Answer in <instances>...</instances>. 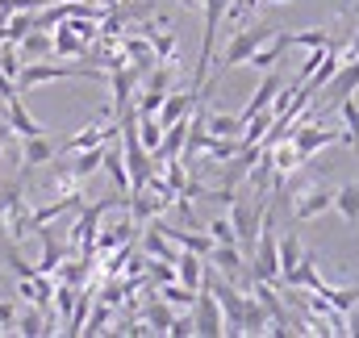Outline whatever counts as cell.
<instances>
[{"mask_svg": "<svg viewBox=\"0 0 359 338\" xmlns=\"http://www.w3.org/2000/svg\"><path fill=\"white\" fill-rule=\"evenodd\" d=\"M4 121H8V130L13 134H21V138H34V134H46L29 113H25V104H21V92H13V96H4Z\"/></svg>", "mask_w": 359, "mask_h": 338, "instance_id": "cell-9", "label": "cell"}, {"mask_svg": "<svg viewBox=\"0 0 359 338\" xmlns=\"http://www.w3.org/2000/svg\"><path fill=\"white\" fill-rule=\"evenodd\" d=\"M50 55L55 59H88V42L67 25V17L59 21V34L50 38Z\"/></svg>", "mask_w": 359, "mask_h": 338, "instance_id": "cell-8", "label": "cell"}, {"mask_svg": "<svg viewBox=\"0 0 359 338\" xmlns=\"http://www.w3.org/2000/svg\"><path fill=\"white\" fill-rule=\"evenodd\" d=\"M268 309L255 301V297H247V309H243V334H268Z\"/></svg>", "mask_w": 359, "mask_h": 338, "instance_id": "cell-25", "label": "cell"}, {"mask_svg": "<svg viewBox=\"0 0 359 338\" xmlns=\"http://www.w3.org/2000/svg\"><path fill=\"white\" fill-rule=\"evenodd\" d=\"M4 21H8V13H4V8H0V29H4Z\"/></svg>", "mask_w": 359, "mask_h": 338, "instance_id": "cell-34", "label": "cell"}, {"mask_svg": "<svg viewBox=\"0 0 359 338\" xmlns=\"http://www.w3.org/2000/svg\"><path fill=\"white\" fill-rule=\"evenodd\" d=\"M0 72H4L8 80H17V72H21V55H17V42H0Z\"/></svg>", "mask_w": 359, "mask_h": 338, "instance_id": "cell-30", "label": "cell"}, {"mask_svg": "<svg viewBox=\"0 0 359 338\" xmlns=\"http://www.w3.org/2000/svg\"><path fill=\"white\" fill-rule=\"evenodd\" d=\"M138 230H142V255H151V259H163V263H172V259H176L180 247L168 238V234H163V230H159V226H155V217H151L147 226H138Z\"/></svg>", "mask_w": 359, "mask_h": 338, "instance_id": "cell-11", "label": "cell"}, {"mask_svg": "<svg viewBox=\"0 0 359 338\" xmlns=\"http://www.w3.org/2000/svg\"><path fill=\"white\" fill-rule=\"evenodd\" d=\"M334 205V188L326 180H313V184H292V222H313L322 217L326 209Z\"/></svg>", "mask_w": 359, "mask_h": 338, "instance_id": "cell-3", "label": "cell"}, {"mask_svg": "<svg viewBox=\"0 0 359 338\" xmlns=\"http://www.w3.org/2000/svg\"><path fill=\"white\" fill-rule=\"evenodd\" d=\"M0 247H4V263H8V271H13L17 280H21V276H34V271H38L34 263H25V259H21L17 243H0Z\"/></svg>", "mask_w": 359, "mask_h": 338, "instance_id": "cell-29", "label": "cell"}, {"mask_svg": "<svg viewBox=\"0 0 359 338\" xmlns=\"http://www.w3.org/2000/svg\"><path fill=\"white\" fill-rule=\"evenodd\" d=\"M59 155V147L46 138V134H34V138H21V171H34L42 163H50Z\"/></svg>", "mask_w": 359, "mask_h": 338, "instance_id": "cell-10", "label": "cell"}, {"mask_svg": "<svg viewBox=\"0 0 359 338\" xmlns=\"http://www.w3.org/2000/svg\"><path fill=\"white\" fill-rule=\"evenodd\" d=\"M355 88H359V55L355 59H347V63H339V72L330 76V84H326L330 104H339L343 96H355Z\"/></svg>", "mask_w": 359, "mask_h": 338, "instance_id": "cell-12", "label": "cell"}, {"mask_svg": "<svg viewBox=\"0 0 359 338\" xmlns=\"http://www.w3.org/2000/svg\"><path fill=\"white\" fill-rule=\"evenodd\" d=\"M255 8H259V0H230V4H226V17H230V21H247Z\"/></svg>", "mask_w": 359, "mask_h": 338, "instance_id": "cell-32", "label": "cell"}, {"mask_svg": "<svg viewBox=\"0 0 359 338\" xmlns=\"http://www.w3.org/2000/svg\"><path fill=\"white\" fill-rule=\"evenodd\" d=\"M151 8H159V0H151Z\"/></svg>", "mask_w": 359, "mask_h": 338, "instance_id": "cell-36", "label": "cell"}, {"mask_svg": "<svg viewBox=\"0 0 359 338\" xmlns=\"http://www.w3.org/2000/svg\"><path fill=\"white\" fill-rule=\"evenodd\" d=\"M209 263H213L226 280H238V276H243V267H247V255L238 251L234 243H217V247L209 251Z\"/></svg>", "mask_w": 359, "mask_h": 338, "instance_id": "cell-13", "label": "cell"}, {"mask_svg": "<svg viewBox=\"0 0 359 338\" xmlns=\"http://www.w3.org/2000/svg\"><path fill=\"white\" fill-rule=\"evenodd\" d=\"M34 29V13L29 8H17V13H8V21H4V29H0V42H17L21 34H29Z\"/></svg>", "mask_w": 359, "mask_h": 338, "instance_id": "cell-26", "label": "cell"}, {"mask_svg": "<svg viewBox=\"0 0 359 338\" xmlns=\"http://www.w3.org/2000/svg\"><path fill=\"white\" fill-rule=\"evenodd\" d=\"M276 29H280V25H264V21H259V25H243V29H234V38L222 46V55H213L209 76H205V84H201V88H213V84H217V76H226L230 67H243V63L251 59V50H255V46H264Z\"/></svg>", "mask_w": 359, "mask_h": 338, "instance_id": "cell-1", "label": "cell"}, {"mask_svg": "<svg viewBox=\"0 0 359 338\" xmlns=\"http://www.w3.org/2000/svg\"><path fill=\"white\" fill-rule=\"evenodd\" d=\"M100 159H104V142H100V147H88V151H72V163H67V171L84 184L88 175H96V171H100Z\"/></svg>", "mask_w": 359, "mask_h": 338, "instance_id": "cell-19", "label": "cell"}, {"mask_svg": "<svg viewBox=\"0 0 359 338\" xmlns=\"http://www.w3.org/2000/svg\"><path fill=\"white\" fill-rule=\"evenodd\" d=\"M280 88H284V76H280V72H276V67H271V72H264V80H259V88H255V92H251V100H247V104H243V113H238V117H243V121H247V117H251V113H255V109H264V104H271V96H276V92H280Z\"/></svg>", "mask_w": 359, "mask_h": 338, "instance_id": "cell-14", "label": "cell"}, {"mask_svg": "<svg viewBox=\"0 0 359 338\" xmlns=\"http://www.w3.org/2000/svg\"><path fill=\"white\" fill-rule=\"evenodd\" d=\"M100 168L113 175V188H117V192H126V196H130V175H126V159H121L117 138H109V142H104V159H100Z\"/></svg>", "mask_w": 359, "mask_h": 338, "instance_id": "cell-16", "label": "cell"}, {"mask_svg": "<svg viewBox=\"0 0 359 338\" xmlns=\"http://www.w3.org/2000/svg\"><path fill=\"white\" fill-rule=\"evenodd\" d=\"M138 318L151 326V334H168V326H172L176 309H172L168 301H159V297H155V301H147V305H142V313H138Z\"/></svg>", "mask_w": 359, "mask_h": 338, "instance_id": "cell-20", "label": "cell"}, {"mask_svg": "<svg viewBox=\"0 0 359 338\" xmlns=\"http://www.w3.org/2000/svg\"><path fill=\"white\" fill-rule=\"evenodd\" d=\"M288 46L318 50V46H334V42H330V29H301V34H292V29H288Z\"/></svg>", "mask_w": 359, "mask_h": 338, "instance_id": "cell-27", "label": "cell"}, {"mask_svg": "<svg viewBox=\"0 0 359 338\" xmlns=\"http://www.w3.org/2000/svg\"><path fill=\"white\" fill-rule=\"evenodd\" d=\"M17 55H21V63H34V59H46V55H50V34L34 25L29 34H21V38H17Z\"/></svg>", "mask_w": 359, "mask_h": 338, "instance_id": "cell-17", "label": "cell"}, {"mask_svg": "<svg viewBox=\"0 0 359 338\" xmlns=\"http://www.w3.org/2000/svg\"><path fill=\"white\" fill-rule=\"evenodd\" d=\"M76 76H104L100 67H76V63H21V72H17V92H34V88L50 84V80H76Z\"/></svg>", "mask_w": 359, "mask_h": 338, "instance_id": "cell-2", "label": "cell"}, {"mask_svg": "<svg viewBox=\"0 0 359 338\" xmlns=\"http://www.w3.org/2000/svg\"><path fill=\"white\" fill-rule=\"evenodd\" d=\"M196 100H201V96H196L192 88H176V92H168V96L159 100V109H155V121H159V126H172V121H180Z\"/></svg>", "mask_w": 359, "mask_h": 338, "instance_id": "cell-7", "label": "cell"}, {"mask_svg": "<svg viewBox=\"0 0 359 338\" xmlns=\"http://www.w3.org/2000/svg\"><path fill=\"white\" fill-rule=\"evenodd\" d=\"M155 288H159V301H168L172 309H192V301H196V292L184 288L180 280H163V284H155Z\"/></svg>", "mask_w": 359, "mask_h": 338, "instance_id": "cell-24", "label": "cell"}, {"mask_svg": "<svg viewBox=\"0 0 359 338\" xmlns=\"http://www.w3.org/2000/svg\"><path fill=\"white\" fill-rule=\"evenodd\" d=\"M205 234H209L213 243H234V247H238V238H234V226H230V217H213V222L205 226Z\"/></svg>", "mask_w": 359, "mask_h": 338, "instance_id": "cell-31", "label": "cell"}, {"mask_svg": "<svg viewBox=\"0 0 359 338\" xmlns=\"http://www.w3.org/2000/svg\"><path fill=\"white\" fill-rule=\"evenodd\" d=\"M109 326H113V309H109V301H100L92 309V318H84V330L80 334H109Z\"/></svg>", "mask_w": 359, "mask_h": 338, "instance_id": "cell-28", "label": "cell"}, {"mask_svg": "<svg viewBox=\"0 0 359 338\" xmlns=\"http://www.w3.org/2000/svg\"><path fill=\"white\" fill-rule=\"evenodd\" d=\"M13 334H25V338L55 334V330H50V313L38 309V305H25V313H17V322H13Z\"/></svg>", "mask_w": 359, "mask_h": 338, "instance_id": "cell-15", "label": "cell"}, {"mask_svg": "<svg viewBox=\"0 0 359 338\" xmlns=\"http://www.w3.org/2000/svg\"><path fill=\"white\" fill-rule=\"evenodd\" d=\"M172 263H176V280L184 284V288H192V292H196V288H201L205 259H201V255H192V251H176V259H172Z\"/></svg>", "mask_w": 359, "mask_h": 338, "instance_id": "cell-18", "label": "cell"}, {"mask_svg": "<svg viewBox=\"0 0 359 338\" xmlns=\"http://www.w3.org/2000/svg\"><path fill=\"white\" fill-rule=\"evenodd\" d=\"M192 326H196V334H226V318H222V305L213 301V292L201 284L196 288V301H192Z\"/></svg>", "mask_w": 359, "mask_h": 338, "instance_id": "cell-5", "label": "cell"}, {"mask_svg": "<svg viewBox=\"0 0 359 338\" xmlns=\"http://www.w3.org/2000/svg\"><path fill=\"white\" fill-rule=\"evenodd\" d=\"M259 4H288V0H259Z\"/></svg>", "mask_w": 359, "mask_h": 338, "instance_id": "cell-35", "label": "cell"}, {"mask_svg": "<svg viewBox=\"0 0 359 338\" xmlns=\"http://www.w3.org/2000/svg\"><path fill=\"white\" fill-rule=\"evenodd\" d=\"M205 130L213 138H238L243 134V117L238 113H209L205 109Z\"/></svg>", "mask_w": 359, "mask_h": 338, "instance_id": "cell-21", "label": "cell"}, {"mask_svg": "<svg viewBox=\"0 0 359 338\" xmlns=\"http://www.w3.org/2000/svg\"><path fill=\"white\" fill-rule=\"evenodd\" d=\"M268 201H259V209L251 201H230V226H234V238H238V251H251L255 247V230H259V213H264Z\"/></svg>", "mask_w": 359, "mask_h": 338, "instance_id": "cell-4", "label": "cell"}, {"mask_svg": "<svg viewBox=\"0 0 359 338\" xmlns=\"http://www.w3.org/2000/svg\"><path fill=\"white\" fill-rule=\"evenodd\" d=\"M17 322V301H0V334H13Z\"/></svg>", "mask_w": 359, "mask_h": 338, "instance_id": "cell-33", "label": "cell"}, {"mask_svg": "<svg viewBox=\"0 0 359 338\" xmlns=\"http://www.w3.org/2000/svg\"><path fill=\"white\" fill-rule=\"evenodd\" d=\"M339 113H343V126H347V130L339 134V142L351 147V151H359V104L351 96H343V100H339Z\"/></svg>", "mask_w": 359, "mask_h": 338, "instance_id": "cell-22", "label": "cell"}, {"mask_svg": "<svg viewBox=\"0 0 359 338\" xmlns=\"http://www.w3.org/2000/svg\"><path fill=\"white\" fill-rule=\"evenodd\" d=\"M284 55H288V29H276L264 46H255V50H251V59H247L243 67L271 72V67H280V63H284Z\"/></svg>", "mask_w": 359, "mask_h": 338, "instance_id": "cell-6", "label": "cell"}, {"mask_svg": "<svg viewBox=\"0 0 359 338\" xmlns=\"http://www.w3.org/2000/svg\"><path fill=\"white\" fill-rule=\"evenodd\" d=\"M334 209L343 213L347 226H359V184H343V188H334Z\"/></svg>", "mask_w": 359, "mask_h": 338, "instance_id": "cell-23", "label": "cell"}]
</instances>
